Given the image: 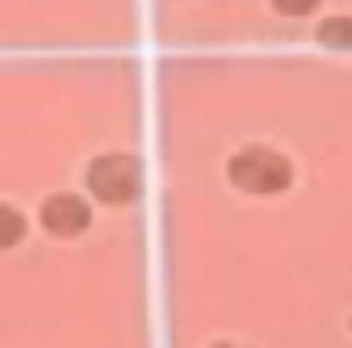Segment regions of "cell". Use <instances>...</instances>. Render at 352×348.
I'll return each instance as SVG.
<instances>
[{"label":"cell","mask_w":352,"mask_h":348,"mask_svg":"<svg viewBox=\"0 0 352 348\" xmlns=\"http://www.w3.org/2000/svg\"><path fill=\"white\" fill-rule=\"evenodd\" d=\"M223 177L239 197H281L298 177V164L273 143H243L227 155Z\"/></svg>","instance_id":"cell-1"},{"label":"cell","mask_w":352,"mask_h":348,"mask_svg":"<svg viewBox=\"0 0 352 348\" xmlns=\"http://www.w3.org/2000/svg\"><path fill=\"white\" fill-rule=\"evenodd\" d=\"M84 189L93 202L109 206V210H130L139 206L143 189H147V168L135 151H97L84 160Z\"/></svg>","instance_id":"cell-2"},{"label":"cell","mask_w":352,"mask_h":348,"mask_svg":"<svg viewBox=\"0 0 352 348\" xmlns=\"http://www.w3.org/2000/svg\"><path fill=\"white\" fill-rule=\"evenodd\" d=\"M38 223L47 235L55 239H80L93 231L97 223V210H93V197H84L76 189H51L47 197L38 202Z\"/></svg>","instance_id":"cell-3"},{"label":"cell","mask_w":352,"mask_h":348,"mask_svg":"<svg viewBox=\"0 0 352 348\" xmlns=\"http://www.w3.org/2000/svg\"><path fill=\"white\" fill-rule=\"evenodd\" d=\"M30 235V219H25V210L13 206V202H0V252H13L21 248Z\"/></svg>","instance_id":"cell-4"},{"label":"cell","mask_w":352,"mask_h":348,"mask_svg":"<svg viewBox=\"0 0 352 348\" xmlns=\"http://www.w3.org/2000/svg\"><path fill=\"white\" fill-rule=\"evenodd\" d=\"M315 38L331 51H352V13H331L315 25Z\"/></svg>","instance_id":"cell-5"},{"label":"cell","mask_w":352,"mask_h":348,"mask_svg":"<svg viewBox=\"0 0 352 348\" xmlns=\"http://www.w3.org/2000/svg\"><path fill=\"white\" fill-rule=\"evenodd\" d=\"M323 5V0H269V9L285 21H298V17H311L315 9Z\"/></svg>","instance_id":"cell-6"},{"label":"cell","mask_w":352,"mask_h":348,"mask_svg":"<svg viewBox=\"0 0 352 348\" xmlns=\"http://www.w3.org/2000/svg\"><path fill=\"white\" fill-rule=\"evenodd\" d=\"M206 348H252V344H243V340H231V336H214V340H206Z\"/></svg>","instance_id":"cell-7"}]
</instances>
